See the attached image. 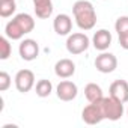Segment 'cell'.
<instances>
[{"label":"cell","mask_w":128,"mask_h":128,"mask_svg":"<svg viewBox=\"0 0 128 128\" xmlns=\"http://www.w3.org/2000/svg\"><path fill=\"white\" fill-rule=\"evenodd\" d=\"M3 128H15V125H5Z\"/></svg>","instance_id":"obj_22"},{"label":"cell","mask_w":128,"mask_h":128,"mask_svg":"<svg viewBox=\"0 0 128 128\" xmlns=\"http://www.w3.org/2000/svg\"><path fill=\"white\" fill-rule=\"evenodd\" d=\"M35 29V20L30 14L21 12L17 14L6 26H5V35L11 41H20L24 35L33 32Z\"/></svg>","instance_id":"obj_1"},{"label":"cell","mask_w":128,"mask_h":128,"mask_svg":"<svg viewBox=\"0 0 128 128\" xmlns=\"http://www.w3.org/2000/svg\"><path fill=\"white\" fill-rule=\"evenodd\" d=\"M95 68L102 74H110L118 68V57L113 53L101 51V54H98L95 59Z\"/></svg>","instance_id":"obj_5"},{"label":"cell","mask_w":128,"mask_h":128,"mask_svg":"<svg viewBox=\"0 0 128 128\" xmlns=\"http://www.w3.org/2000/svg\"><path fill=\"white\" fill-rule=\"evenodd\" d=\"M126 114H128V108H126Z\"/></svg>","instance_id":"obj_24"},{"label":"cell","mask_w":128,"mask_h":128,"mask_svg":"<svg viewBox=\"0 0 128 128\" xmlns=\"http://www.w3.org/2000/svg\"><path fill=\"white\" fill-rule=\"evenodd\" d=\"M35 14L38 18L41 20H47L51 17L53 14V3H51V0H41V2H35Z\"/></svg>","instance_id":"obj_14"},{"label":"cell","mask_w":128,"mask_h":128,"mask_svg":"<svg viewBox=\"0 0 128 128\" xmlns=\"http://www.w3.org/2000/svg\"><path fill=\"white\" fill-rule=\"evenodd\" d=\"M35 2H41V0H33V3H35Z\"/></svg>","instance_id":"obj_23"},{"label":"cell","mask_w":128,"mask_h":128,"mask_svg":"<svg viewBox=\"0 0 128 128\" xmlns=\"http://www.w3.org/2000/svg\"><path fill=\"white\" fill-rule=\"evenodd\" d=\"M114 30H116L118 35L128 32V15H122V17H119V18L116 20V23H114Z\"/></svg>","instance_id":"obj_19"},{"label":"cell","mask_w":128,"mask_h":128,"mask_svg":"<svg viewBox=\"0 0 128 128\" xmlns=\"http://www.w3.org/2000/svg\"><path fill=\"white\" fill-rule=\"evenodd\" d=\"M92 45L98 51H107V48L112 45V33L107 29H100L92 36Z\"/></svg>","instance_id":"obj_12"},{"label":"cell","mask_w":128,"mask_h":128,"mask_svg":"<svg viewBox=\"0 0 128 128\" xmlns=\"http://www.w3.org/2000/svg\"><path fill=\"white\" fill-rule=\"evenodd\" d=\"M11 53H12V47L9 44V38L5 35V36L0 38V59H2V60L9 59Z\"/></svg>","instance_id":"obj_18"},{"label":"cell","mask_w":128,"mask_h":128,"mask_svg":"<svg viewBox=\"0 0 128 128\" xmlns=\"http://www.w3.org/2000/svg\"><path fill=\"white\" fill-rule=\"evenodd\" d=\"M118 36H119V44H120V47H122L124 50H128V32L120 33V35H118Z\"/></svg>","instance_id":"obj_21"},{"label":"cell","mask_w":128,"mask_h":128,"mask_svg":"<svg viewBox=\"0 0 128 128\" xmlns=\"http://www.w3.org/2000/svg\"><path fill=\"white\" fill-rule=\"evenodd\" d=\"M11 83H12V78H11V76L6 71L0 72V90H2V92L8 90L11 88Z\"/></svg>","instance_id":"obj_20"},{"label":"cell","mask_w":128,"mask_h":128,"mask_svg":"<svg viewBox=\"0 0 128 128\" xmlns=\"http://www.w3.org/2000/svg\"><path fill=\"white\" fill-rule=\"evenodd\" d=\"M35 86V74L30 70H20L15 76V88L21 94H27Z\"/></svg>","instance_id":"obj_8"},{"label":"cell","mask_w":128,"mask_h":128,"mask_svg":"<svg viewBox=\"0 0 128 128\" xmlns=\"http://www.w3.org/2000/svg\"><path fill=\"white\" fill-rule=\"evenodd\" d=\"M53 29L59 36H68L72 30V18L68 14H59L53 21Z\"/></svg>","instance_id":"obj_10"},{"label":"cell","mask_w":128,"mask_h":128,"mask_svg":"<svg viewBox=\"0 0 128 128\" xmlns=\"http://www.w3.org/2000/svg\"><path fill=\"white\" fill-rule=\"evenodd\" d=\"M108 94L112 96H114L116 100L122 101L124 104L128 102V82L125 80H114L110 88H108Z\"/></svg>","instance_id":"obj_13"},{"label":"cell","mask_w":128,"mask_h":128,"mask_svg":"<svg viewBox=\"0 0 128 128\" xmlns=\"http://www.w3.org/2000/svg\"><path fill=\"white\" fill-rule=\"evenodd\" d=\"M17 11V3L15 0H0V17L8 18Z\"/></svg>","instance_id":"obj_17"},{"label":"cell","mask_w":128,"mask_h":128,"mask_svg":"<svg viewBox=\"0 0 128 128\" xmlns=\"http://www.w3.org/2000/svg\"><path fill=\"white\" fill-rule=\"evenodd\" d=\"M84 96L89 102H98L104 98L102 95V89L100 84L96 83H88L86 88H84Z\"/></svg>","instance_id":"obj_15"},{"label":"cell","mask_w":128,"mask_h":128,"mask_svg":"<svg viewBox=\"0 0 128 128\" xmlns=\"http://www.w3.org/2000/svg\"><path fill=\"white\" fill-rule=\"evenodd\" d=\"M66 50L70 54H82L84 53L89 45H90V39L88 38L86 33H82V32H76V33H70L68 38H66Z\"/></svg>","instance_id":"obj_4"},{"label":"cell","mask_w":128,"mask_h":128,"mask_svg":"<svg viewBox=\"0 0 128 128\" xmlns=\"http://www.w3.org/2000/svg\"><path fill=\"white\" fill-rule=\"evenodd\" d=\"M82 119L88 125H96L101 120H104L106 118H104V113H102L100 101L98 102H89L82 112Z\"/></svg>","instance_id":"obj_6"},{"label":"cell","mask_w":128,"mask_h":128,"mask_svg":"<svg viewBox=\"0 0 128 128\" xmlns=\"http://www.w3.org/2000/svg\"><path fill=\"white\" fill-rule=\"evenodd\" d=\"M18 53H20V57L26 62H32L35 60L38 56H39V45L35 39L32 38H27V39H23L20 42V47H18Z\"/></svg>","instance_id":"obj_9"},{"label":"cell","mask_w":128,"mask_h":128,"mask_svg":"<svg viewBox=\"0 0 128 128\" xmlns=\"http://www.w3.org/2000/svg\"><path fill=\"white\" fill-rule=\"evenodd\" d=\"M77 94H78L77 84H76L74 82H71V80H66V78H63V80L57 84V88H56V95H57V98H59L60 101H65V102L76 100Z\"/></svg>","instance_id":"obj_7"},{"label":"cell","mask_w":128,"mask_h":128,"mask_svg":"<svg viewBox=\"0 0 128 128\" xmlns=\"http://www.w3.org/2000/svg\"><path fill=\"white\" fill-rule=\"evenodd\" d=\"M35 90H36V95H38V96H41V98H47V96H50L51 92H53V84H51L50 80H47V78H41V80L36 83Z\"/></svg>","instance_id":"obj_16"},{"label":"cell","mask_w":128,"mask_h":128,"mask_svg":"<svg viewBox=\"0 0 128 128\" xmlns=\"http://www.w3.org/2000/svg\"><path fill=\"white\" fill-rule=\"evenodd\" d=\"M72 14L76 24L82 30H92L96 24V12L89 0H77L72 5Z\"/></svg>","instance_id":"obj_2"},{"label":"cell","mask_w":128,"mask_h":128,"mask_svg":"<svg viewBox=\"0 0 128 128\" xmlns=\"http://www.w3.org/2000/svg\"><path fill=\"white\" fill-rule=\"evenodd\" d=\"M101 108H102V113H104V118L108 119V120H119L122 116H124V102L116 100L114 96L108 95V96H104L101 101Z\"/></svg>","instance_id":"obj_3"},{"label":"cell","mask_w":128,"mask_h":128,"mask_svg":"<svg viewBox=\"0 0 128 128\" xmlns=\"http://www.w3.org/2000/svg\"><path fill=\"white\" fill-rule=\"evenodd\" d=\"M76 72V63L71 59H60L54 65V74L59 78H70Z\"/></svg>","instance_id":"obj_11"}]
</instances>
